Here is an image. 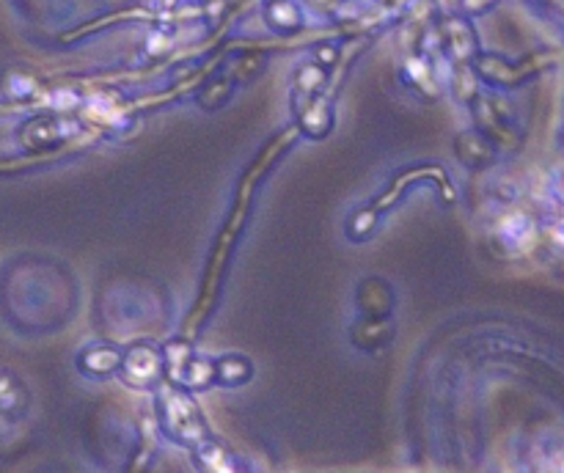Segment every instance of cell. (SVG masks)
Listing matches in <instances>:
<instances>
[{
  "label": "cell",
  "mask_w": 564,
  "mask_h": 473,
  "mask_svg": "<svg viewBox=\"0 0 564 473\" xmlns=\"http://www.w3.org/2000/svg\"><path fill=\"white\" fill-rule=\"evenodd\" d=\"M234 86H237V83H234V77H229V75L215 77V80H210V83L199 91V105L204 110L223 108V105L232 99Z\"/></svg>",
  "instance_id": "obj_13"
},
{
  "label": "cell",
  "mask_w": 564,
  "mask_h": 473,
  "mask_svg": "<svg viewBox=\"0 0 564 473\" xmlns=\"http://www.w3.org/2000/svg\"><path fill=\"white\" fill-rule=\"evenodd\" d=\"M358 308L369 319H386L394 311V289L383 278H364L358 284Z\"/></svg>",
  "instance_id": "obj_4"
},
{
  "label": "cell",
  "mask_w": 564,
  "mask_h": 473,
  "mask_svg": "<svg viewBox=\"0 0 564 473\" xmlns=\"http://www.w3.org/2000/svg\"><path fill=\"white\" fill-rule=\"evenodd\" d=\"M262 66H265V58H262V55H243V58H237L232 75L234 83H251L254 77H259Z\"/></svg>",
  "instance_id": "obj_17"
},
{
  "label": "cell",
  "mask_w": 564,
  "mask_h": 473,
  "mask_svg": "<svg viewBox=\"0 0 564 473\" xmlns=\"http://www.w3.org/2000/svg\"><path fill=\"white\" fill-rule=\"evenodd\" d=\"M454 149H457V157H460L468 168H482V163L490 157L485 138L476 135V132H463V135L457 138V146H454Z\"/></svg>",
  "instance_id": "obj_15"
},
{
  "label": "cell",
  "mask_w": 564,
  "mask_h": 473,
  "mask_svg": "<svg viewBox=\"0 0 564 473\" xmlns=\"http://www.w3.org/2000/svg\"><path fill=\"white\" fill-rule=\"evenodd\" d=\"M265 20L278 33H298L303 28V14L295 0H267Z\"/></svg>",
  "instance_id": "obj_9"
},
{
  "label": "cell",
  "mask_w": 564,
  "mask_h": 473,
  "mask_svg": "<svg viewBox=\"0 0 564 473\" xmlns=\"http://www.w3.org/2000/svg\"><path fill=\"white\" fill-rule=\"evenodd\" d=\"M353 341L361 350H377V347H386L391 336H394V322L391 319H369L364 317L361 322H355L350 330Z\"/></svg>",
  "instance_id": "obj_8"
},
{
  "label": "cell",
  "mask_w": 564,
  "mask_h": 473,
  "mask_svg": "<svg viewBox=\"0 0 564 473\" xmlns=\"http://www.w3.org/2000/svg\"><path fill=\"white\" fill-rule=\"evenodd\" d=\"M377 215H380V209H375V207L358 209L353 218H350V223H347V234H350L355 242L372 237L377 229Z\"/></svg>",
  "instance_id": "obj_16"
},
{
  "label": "cell",
  "mask_w": 564,
  "mask_h": 473,
  "mask_svg": "<svg viewBox=\"0 0 564 473\" xmlns=\"http://www.w3.org/2000/svg\"><path fill=\"white\" fill-rule=\"evenodd\" d=\"M179 385H185L188 391H207L210 385H215V361L193 352L185 372L179 377Z\"/></svg>",
  "instance_id": "obj_11"
},
{
  "label": "cell",
  "mask_w": 564,
  "mask_h": 473,
  "mask_svg": "<svg viewBox=\"0 0 564 473\" xmlns=\"http://www.w3.org/2000/svg\"><path fill=\"white\" fill-rule=\"evenodd\" d=\"M309 3H311V6H314V9L325 11V9H333V6H336L339 0H309Z\"/></svg>",
  "instance_id": "obj_19"
},
{
  "label": "cell",
  "mask_w": 564,
  "mask_h": 473,
  "mask_svg": "<svg viewBox=\"0 0 564 473\" xmlns=\"http://www.w3.org/2000/svg\"><path fill=\"white\" fill-rule=\"evenodd\" d=\"M122 355L124 350H119L116 344H91L86 350L78 355V366L80 372L89 374L94 380H102V377H111V374L119 372L122 366Z\"/></svg>",
  "instance_id": "obj_5"
},
{
  "label": "cell",
  "mask_w": 564,
  "mask_h": 473,
  "mask_svg": "<svg viewBox=\"0 0 564 473\" xmlns=\"http://www.w3.org/2000/svg\"><path fill=\"white\" fill-rule=\"evenodd\" d=\"M122 380L133 388H157L160 380L166 377V363H163V350L149 344V341H135L122 355Z\"/></svg>",
  "instance_id": "obj_2"
},
{
  "label": "cell",
  "mask_w": 564,
  "mask_h": 473,
  "mask_svg": "<svg viewBox=\"0 0 564 473\" xmlns=\"http://www.w3.org/2000/svg\"><path fill=\"white\" fill-rule=\"evenodd\" d=\"M190 355H193V347H190V341H171L163 347V363H166V377L171 383H179V377L185 372V366H188Z\"/></svg>",
  "instance_id": "obj_14"
},
{
  "label": "cell",
  "mask_w": 564,
  "mask_h": 473,
  "mask_svg": "<svg viewBox=\"0 0 564 473\" xmlns=\"http://www.w3.org/2000/svg\"><path fill=\"white\" fill-rule=\"evenodd\" d=\"M157 416H160V424L166 429L168 438L177 440L179 446L193 449L196 443L210 438L207 421H204L196 399L190 396L185 385L160 380V385H157Z\"/></svg>",
  "instance_id": "obj_1"
},
{
  "label": "cell",
  "mask_w": 564,
  "mask_h": 473,
  "mask_svg": "<svg viewBox=\"0 0 564 473\" xmlns=\"http://www.w3.org/2000/svg\"><path fill=\"white\" fill-rule=\"evenodd\" d=\"M254 377V363L248 361L245 355H223L215 361V383L226 385V388H234V385L248 383Z\"/></svg>",
  "instance_id": "obj_10"
},
{
  "label": "cell",
  "mask_w": 564,
  "mask_h": 473,
  "mask_svg": "<svg viewBox=\"0 0 564 473\" xmlns=\"http://www.w3.org/2000/svg\"><path fill=\"white\" fill-rule=\"evenodd\" d=\"M193 457H196V465H199L201 471L229 473L240 468L237 457L223 446L221 440L215 438H204L201 443H196V446H193Z\"/></svg>",
  "instance_id": "obj_6"
},
{
  "label": "cell",
  "mask_w": 564,
  "mask_h": 473,
  "mask_svg": "<svg viewBox=\"0 0 564 473\" xmlns=\"http://www.w3.org/2000/svg\"><path fill=\"white\" fill-rule=\"evenodd\" d=\"M441 42H443V50L452 55V58H457V61L471 58L476 50L471 25L465 20H457V17L441 22Z\"/></svg>",
  "instance_id": "obj_7"
},
{
  "label": "cell",
  "mask_w": 564,
  "mask_h": 473,
  "mask_svg": "<svg viewBox=\"0 0 564 473\" xmlns=\"http://www.w3.org/2000/svg\"><path fill=\"white\" fill-rule=\"evenodd\" d=\"M314 61L325 66V69H331V66L339 61V50H336L333 44H320V47H317V58H314Z\"/></svg>",
  "instance_id": "obj_18"
},
{
  "label": "cell",
  "mask_w": 564,
  "mask_h": 473,
  "mask_svg": "<svg viewBox=\"0 0 564 473\" xmlns=\"http://www.w3.org/2000/svg\"><path fill=\"white\" fill-rule=\"evenodd\" d=\"M328 83V69L317 61L303 64L295 72V97H311V94H320V88Z\"/></svg>",
  "instance_id": "obj_12"
},
{
  "label": "cell",
  "mask_w": 564,
  "mask_h": 473,
  "mask_svg": "<svg viewBox=\"0 0 564 473\" xmlns=\"http://www.w3.org/2000/svg\"><path fill=\"white\" fill-rule=\"evenodd\" d=\"M295 113H298V127L303 130V135L309 138H325L333 127V108L331 99L322 97V94H311L295 102Z\"/></svg>",
  "instance_id": "obj_3"
}]
</instances>
